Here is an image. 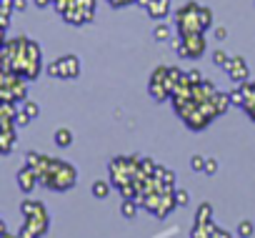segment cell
<instances>
[{"instance_id":"6da1fadb","label":"cell","mask_w":255,"mask_h":238,"mask_svg":"<svg viewBox=\"0 0 255 238\" xmlns=\"http://www.w3.org/2000/svg\"><path fill=\"white\" fill-rule=\"evenodd\" d=\"M3 70H15L25 80H35L43 70V50L30 38H13L3 43Z\"/></svg>"},{"instance_id":"7a4b0ae2","label":"cell","mask_w":255,"mask_h":238,"mask_svg":"<svg viewBox=\"0 0 255 238\" xmlns=\"http://www.w3.org/2000/svg\"><path fill=\"white\" fill-rule=\"evenodd\" d=\"M25 163L35 168L40 186H45L50 191H70L75 186V181H78V171L68 161H58V158H50V156L30 151L25 156Z\"/></svg>"},{"instance_id":"3957f363","label":"cell","mask_w":255,"mask_h":238,"mask_svg":"<svg viewBox=\"0 0 255 238\" xmlns=\"http://www.w3.org/2000/svg\"><path fill=\"white\" fill-rule=\"evenodd\" d=\"M20 213L25 218V223L20 226L18 231V238H43L48 233V226H50V216L45 211V206L40 201H33V198H25L20 203Z\"/></svg>"},{"instance_id":"277c9868","label":"cell","mask_w":255,"mask_h":238,"mask_svg":"<svg viewBox=\"0 0 255 238\" xmlns=\"http://www.w3.org/2000/svg\"><path fill=\"white\" fill-rule=\"evenodd\" d=\"M175 25L178 33H205L208 28H213V10L198 3H188L180 10H175Z\"/></svg>"},{"instance_id":"5b68a950","label":"cell","mask_w":255,"mask_h":238,"mask_svg":"<svg viewBox=\"0 0 255 238\" xmlns=\"http://www.w3.org/2000/svg\"><path fill=\"white\" fill-rule=\"evenodd\" d=\"M185 73L180 68H170V65H160L153 70L150 80H148V93L155 103H163L168 98H173V90L178 85V80L183 78Z\"/></svg>"},{"instance_id":"8992f818","label":"cell","mask_w":255,"mask_h":238,"mask_svg":"<svg viewBox=\"0 0 255 238\" xmlns=\"http://www.w3.org/2000/svg\"><path fill=\"white\" fill-rule=\"evenodd\" d=\"M28 98V85L25 78L18 75L15 70H3L0 73V100H10V103H25Z\"/></svg>"},{"instance_id":"52a82bcc","label":"cell","mask_w":255,"mask_h":238,"mask_svg":"<svg viewBox=\"0 0 255 238\" xmlns=\"http://www.w3.org/2000/svg\"><path fill=\"white\" fill-rule=\"evenodd\" d=\"M173 45H175V53L180 58H185V60H198L205 53V38H203V33H185Z\"/></svg>"},{"instance_id":"ba28073f","label":"cell","mask_w":255,"mask_h":238,"mask_svg":"<svg viewBox=\"0 0 255 238\" xmlns=\"http://www.w3.org/2000/svg\"><path fill=\"white\" fill-rule=\"evenodd\" d=\"M48 75L50 78H63V80H73L80 75V58L78 55H63L58 60H53L48 65Z\"/></svg>"},{"instance_id":"9c48e42d","label":"cell","mask_w":255,"mask_h":238,"mask_svg":"<svg viewBox=\"0 0 255 238\" xmlns=\"http://www.w3.org/2000/svg\"><path fill=\"white\" fill-rule=\"evenodd\" d=\"M225 73H228V78L233 80V83H248V75H250V68H248V63H245V58H240V55H235V58H230L228 60V65L223 68Z\"/></svg>"},{"instance_id":"30bf717a","label":"cell","mask_w":255,"mask_h":238,"mask_svg":"<svg viewBox=\"0 0 255 238\" xmlns=\"http://www.w3.org/2000/svg\"><path fill=\"white\" fill-rule=\"evenodd\" d=\"M38 183H40V181H38V173H35V168L25 163V166L18 171V186H20V191H23V193H30V191L38 186Z\"/></svg>"},{"instance_id":"8fae6325","label":"cell","mask_w":255,"mask_h":238,"mask_svg":"<svg viewBox=\"0 0 255 238\" xmlns=\"http://www.w3.org/2000/svg\"><path fill=\"white\" fill-rule=\"evenodd\" d=\"M145 10L153 20H165L170 15V0H150Z\"/></svg>"},{"instance_id":"7c38bea8","label":"cell","mask_w":255,"mask_h":238,"mask_svg":"<svg viewBox=\"0 0 255 238\" xmlns=\"http://www.w3.org/2000/svg\"><path fill=\"white\" fill-rule=\"evenodd\" d=\"M15 141H18V126H5L3 128V136H0V151H3L5 156L13 153Z\"/></svg>"},{"instance_id":"4fadbf2b","label":"cell","mask_w":255,"mask_h":238,"mask_svg":"<svg viewBox=\"0 0 255 238\" xmlns=\"http://www.w3.org/2000/svg\"><path fill=\"white\" fill-rule=\"evenodd\" d=\"M243 90H245V103H243V110L250 115V121H255V80L253 83H240Z\"/></svg>"},{"instance_id":"5bb4252c","label":"cell","mask_w":255,"mask_h":238,"mask_svg":"<svg viewBox=\"0 0 255 238\" xmlns=\"http://www.w3.org/2000/svg\"><path fill=\"white\" fill-rule=\"evenodd\" d=\"M138 208H140V203H138L135 198H125L123 206H120V213H123L125 218H135V216H138Z\"/></svg>"},{"instance_id":"9a60e30c","label":"cell","mask_w":255,"mask_h":238,"mask_svg":"<svg viewBox=\"0 0 255 238\" xmlns=\"http://www.w3.org/2000/svg\"><path fill=\"white\" fill-rule=\"evenodd\" d=\"M55 146L70 148V146H73V133H70L68 128H58V131H55Z\"/></svg>"},{"instance_id":"2e32d148","label":"cell","mask_w":255,"mask_h":238,"mask_svg":"<svg viewBox=\"0 0 255 238\" xmlns=\"http://www.w3.org/2000/svg\"><path fill=\"white\" fill-rule=\"evenodd\" d=\"M153 38H155L158 43H168V40H170V28H168L163 20H158V25L153 28Z\"/></svg>"},{"instance_id":"e0dca14e","label":"cell","mask_w":255,"mask_h":238,"mask_svg":"<svg viewBox=\"0 0 255 238\" xmlns=\"http://www.w3.org/2000/svg\"><path fill=\"white\" fill-rule=\"evenodd\" d=\"M110 188H113V183H108V181H95V183H93V196L103 201V198L110 196Z\"/></svg>"},{"instance_id":"ac0fdd59","label":"cell","mask_w":255,"mask_h":238,"mask_svg":"<svg viewBox=\"0 0 255 238\" xmlns=\"http://www.w3.org/2000/svg\"><path fill=\"white\" fill-rule=\"evenodd\" d=\"M208 221H213V206L200 203V208L195 211V223H208Z\"/></svg>"},{"instance_id":"d6986e66","label":"cell","mask_w":255,"mask_h":238,"mask_svg":"<svg viewBox=\"0 0 255 238\" xmlns=\"http://www.w3.org/2000/svg\"><path fill=\"white\" fill-rule=\"evenodd\" d=\"M0 3H3V5H0V8H3V20H0V28L8 30V25H10V13H13L15 8H13V0H0Z\"/></svg>"},{"instance_id":"ffe728a7","label":"cell","mask_w":255,"mask_h":238,"mask_svg":"<svg viewBox=\"0 0 255 238\" xmlns=\"http://www.w3.org/2000/svg\"><path fill=\"white\" fill-rule=\"evenodd\" d=\"M78 5L83 8V13H85V18H88V23L95 18V0H78Z\"/></svg>"},{"instance_id":"44dd1931","label":"cell","mask_w":255,"mask_h":238,"mask_svg":"<svg viewBox=\"0 0 255 238\" xmlns=\"http://www.w3.org/2000/svg\"><path fill=\"white\" fill-rule=\"evenodd\" d=\"M255 233V226L250 221H240L238 223V238H250Z\"/></svg>"},{"instance_id":"7402d4cb","label":"cell","mask_w":255,"mask_h":238,"mask_svg":"<svg viewBox=\"0 0 255 238\" xmlns=\"http://www.w3.org/2000/svg\"><path fill=\"white\" fill-rule=\"evenodd\" d=\"M75 3H78V0H55V10H58L60 18H63L70 8H75Z\"/></svg>"},{"instance_id":"603a6c76","label":"cell","mask_w":255,"mask_h":238,"mask_svg":"<svg viewBox=\"0 0 255 238\" xmlns=\"http://www.w3.org/2000/svg\"><path fill=\"white\" fill-rule=\"evenodd\" d=\"M228 60H230V55H228L225 50H220V48H218V50L213 53V63H215V65L225 68V65H228Z\"/></svg>"},{"instance_id":"cb8c5ba5","label":"cell","mask_w":255,"mask_h":238,"mask_svg":"<svg viewBox=\"0 0 255 238\" xmlns=\"http://www.w3.org/2000/svg\"><path fill=\"white\" fill-rule=\"evenodd\" d=\"M20 108H23L30 118H38V115H40V105H38V103H33V100H25Z\"/></svg>"},{"instance_id":"d4e9b609","label":"cell","mask_w":255,"mask_h":238,"mask_svg":"<svg viewBox=\"0 0 255 238\" xmlns=\"http://www.w3.org/2000/svg\"><path fill=\"white\" fill-rule=\"evenodd\" d=\"M205 161H208V158H203V156H193V158H190V168H193L195 173H205Z\"/></svg>"},{"instance_id":"484cf974","label":"cell","mask_w":255,"mask_h":238,"mask_svg":"<svg viewBox=\"0 0 255 238\" xmlns=\"http://www.w3.org/2000/svg\"><path fill=\"white\" fill-rule=\"evenodd\" d=\"M175 201H178V206H188L190 203V193L185 188H175Z\"/></svg>"},{"instance_id":"4316f807","label":"cell","mask_w":255,"mask_h":238,"mask_svg":"<svg viewBox=\"0 0 255 238\" xmlns=\"http://www.w3.org/2000/svg\"><path fill=\"white\" fill-rule=\"evenodd\" d=\"M30 121H33V118H30V115H28V113H25V110L20 108V110H18V118H15V123H18V128H23V126H28Z\"/></svg>"},{"instance_id":"83f0119b","label":"cell","mask_w":255,"mask_h":238,"mask_svg":"<svg viewBox=\"0 0 255 238\" xmlns=\"http://www.w3.org/2000/svg\"><path fill=\"white\" fill-rule=\"evenodd\" d=\"M205 173H208V176H215V173H218V161H215V158H208V161H205Z\"/></svg>"},{"instance_id":"f1b7e54d","label":"cell","mask_w":255,"mask_h":238,"mask_svg":"<svg viewBox=\"0 0 255 238\" xmlns=\"http://www.w3.org/2000/svg\"><path fill=\"white\" fill-rule=\"evenodd\" d=\"M213 33H215V38H218V40H225V38H228V30H225L223 25H220V28H215Z\"/></svg>"},{"instance_id":"f546056e","label":"cell","mask_w":255,"mask_h":238,"mask_svg":"<svg viewBox=\"0 0 255 238\" xmlns=\"http://www.w3.org/2000/svg\"><path fill=\"white\" fill-rule=\"evenodd\" d=\"M188 78H190L193 83H200V80H203V75H200L198 70H188Z\"/></svg>"},{"instance_id":"4dcf8cb0","label":"cell","mask_w":255,"mask_h":238,"mask_svg":"<svg viewBox=\"0 0 255 238\" xmlns=\"http://www.w3.org/2000/svg\"><path fill=\"white\" fill-rule=\"evenodd\" d=\"M13 8L15 10H25L28 5H25V0H13Z\"/></svg>"},{"instance_id":"1f68e13d","label":"cell","mask_w":255,"mask_h":238,"mask_svg":"<svg viewBox=\"0 0 255 238\" xmlns=\"http://www.w3.org/2000/svg\"><path fill=\"white\" fill-rule=\"evenodd\" d=\"M38 8H45V5H55V0H35Z\"/></svg>"},{"instance_id":"d6a6232c","label":"cell","mask_w":255,"mask_h":238,"mask_svg":"<svg viewBox=\"0 0 255 238\" xmlns=\"http://www.w3.org/2000/svg\"><path fill=\"white\" fill-rule=\"evenodd\" d=\"M0 231H3V238H18V233L13 236V233H10V231L5 228V223H3V228H0Z\"/></svg>"},{"instance_id":"836d02e7","label":"cell","mask_w":255,"mask_h":238,"mask_svg":"<svg viewBox=\"0 0 255 238\" xmlns=\"http://www.w3.org/2000/svg\"><path fill=\"white\" fill-rule=\"evenodd\" d=\"M135 3H138L140 8H148V3H150V0H135Z\"/></svg>"}]
</instances>
